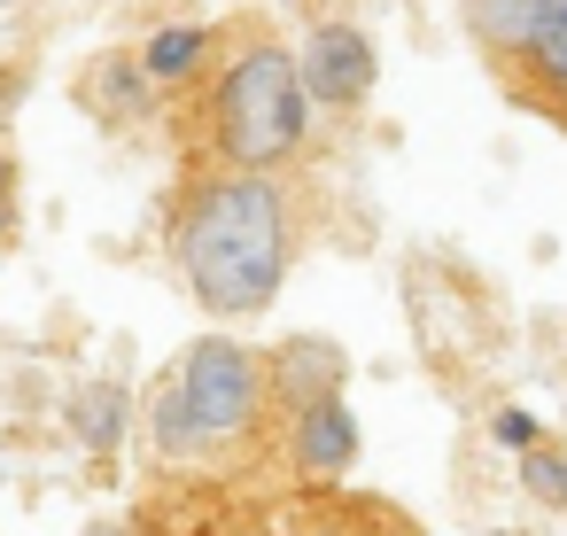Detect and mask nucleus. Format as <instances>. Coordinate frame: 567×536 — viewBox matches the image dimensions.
<instances>
[{
    "label": "nucleus",
    "instance_id": "5",
    "mask_svg": "<svg viewBox=\"0 0 567 536\" xmlns=\"http://www.w3.org/2000/svg\"><path fill=\"white\" fill-rule=\"evenodd\" d=\"M358 458V420L342 396H319V404H296V466L311 474H342Z\"/></svg>",
    "mask_w": 567,
    "mask_h": 536
},
{
    "label": "nucleus",
    "instance_id": "3",
    "mask_svg": "<svg viewBox=\"0 0 567 536\" xmlns=\"http://www.w3.org/2000/svg\"><path fill=\"white\" fill-rule=\"evenodd\" d=\"M179 404H187L195 451H203V443H234V435H249V420H257V404H265V358L241 350L234 334L195 342L187 365H179Z\"/></svg>",
    "mask_w": 567,
    "mask_h": 536
},
{
    "label": "nucleus",
    "instance_id": "4",
    "mask_svg": "<svg viewBox=\"0 0 567 536\" xmlns=\"http://www.w3.org/2000/svg\"><path fill=\"white\" fill-rule=\"evenodd\" d=\"M303 86H311V102L358 110L373 94V40L358 24H319L311 48H303Z\"/></svg>",
    "mask_w": 567,
    "mask_h": 536
},
{
    "label": "nucleus",
    "instance_id": "14",
    "mask_svg": "<svg viewBox=\"0 0 567 536\" xmlns=\"http://www.w3.org/2000/svg\"><path fill=\"white\" fill-rule=\"evenodd\" d=\"M9 234H17V164L0 156V241H9Z\"/></svg>",
    "mask_w": 567,
    "mask_h": 536
},
{
    "label": "nucleus",
    "instance_id": "1",
    "mask_svg": "<svg viewBox=\"0 0 567 536\" xmlns=\"http://www.w3.org/2000/svg\"><path fill=\"white\" fill-rule=\"evenodd\" d=\"M179 272L203 311L257 319L288 280V210L265 172H218L179 218Z\"/></svg>",
    "mask_w": 567,
    "mask_h": 536
},
{
    "label": "nucleus",
    "instance_id": "6",
    "mask_svg": "<svg viewBox=\"0 0 567 536\" xmlns=\"http://www.w3.org/2000/svg\"><path fill=\"white\" fill-rule=\"evenodd\" d=\"M544 9H551V0H466V24H474V40L489 55L520 63L536 48V32H544Z\"/></svg>",
    "mask_w": 567,
    "mask_h": 536
},
{
    "label": "nucleus",
    "instance_id": "15",
    "mask_svg": "<svg viewBox=\"0 0 567 536\" xmlns=\"http://www.w3.org/2000/svg\"><path fill=\"white\" fill-rule=\"evenodd\" d=\"M86 536H125V528H86Z\"/></svg>",
    "mask_w": 567,
    "mask_h": 536
},
{
    "label": "nucleus",
    "instance_id": "10",
    "mask_svg": "<svg viewBox=\"0 0 567 536\" xmlns=\"http://www.w3.org/2000/svg\"><path fill=\"white\" fill-rule=\"evenodd\" d=\"M520 63H528V79H536L544 94H567V0H551V9H544V32H536V48H528Z\"/></svg>",
    "mask_w": 567,
    "mask_h": 536
},
{
    "label": "nucleus",
    "instance_id": "12",
    "mask_svg": "<svg viewBox=\"0 0 567 536\" xmlns=\"http://www.w3.org/2000/svg\"><path fill=\"white\" fill-rule=\"evenodd\" d=\"M156 443L164 451H195V427H187V404H179V381L156 396Z\"/></svg>",
    "mask_w": 567,
    "mask_h": 536
},
{
    "label": "nucleus",
    "instance_id": "2",
    "mask_svg": "<svg viewBox=\"0 0 567 536\" xmlns=\"http://www.w3.org/2000/svg\"><path fill=\"white\" fill-rule=\"evenodd\" d=\"M210 141L226 156V172H272L311 141V86H303V55L288 48H249L210 102Z\"/></svg>",
    "mask_w": 567,
    "mask_h": 536
},
{
    "label": "nucleus",
    "instance_id": "7",
    "mask_svg": "<svg viewBox=\"0 0 567 536\" xmlns=\"http://www.w3.org/2000/svg\"><path fill=\"white\" fill-rule=\"evenodd\" d=\"M203 48H210V32H203V24H164V32L141 48V79L179 86V79H195V71H203Z\"/></svg>",
    "mask_w": 567,
    "mask_h": 536
},
{
    "label": "nucleus",
    "instance_id": "16",
    "mask_svg": "<svg viewBox=\"0 0 567 536\" xmlns=\"http://www.w3.org/2000/svg\"><path fill=\"white\" fill-rule=\"evenodd\" d=\"M497 536H513V528H497Z\"/></svg>",
    "mask_w": 567,
    "mask_h": 536
},
{
    "label": "nucleus",
    "instance_id": "9",
    "mask_svg": "<svg viewBox=\"0 0 567 536\" xmlns=\"http://www.w3.org/2000/svg\"><path fill=\"white\" fill-rule=\"evenodd\" d=\"M334 381H342V358H334L327 342H288V350H280V389H288V396L319 404V396H334Z\"/></svg>",
    "mask_w": 567,
    "mask_h": 536
},
{
    "label": "nucleus",
    "instance_id": "8",
    "mask_svg": "<svg viewBox=\"0 0 567 536\" xmlns=\"http://www.w3.org/2000/svg\"><path fill=\"white\" fill-rule=\"evenodd\" d=\"M71 427H79L86 451H117L125 443V389L117 381H86L71 396Z\"/></svg>",
    "mask_w": 567,
    "mask_h": 536
},
{
    "label": "nucleus",
    "instance_id": "11",
    "mask_svg": "<svg viewBox=\"0 0 567 536\" xmlns=\"http://www.w3.org/2000/svg\"><path fill=\"white\" fill-rule=\"evenodd\" d=\"M520 482H528L536 497L567 505V458H559V451H528V458H520Z\"/></svg>",
    "mask_w": 567,
    "mask_h": 536
},
{
    "label": "nucleus",
    "instance_id": "13",
    "mask_svg": "<svg viewBox=\"0 0 567 536\" xmlns=\"http://www.w3.org/2000/svg\"><path fill=\"white\" fill-rule=\"evenodd\" d=\"M489 435H497L505 451H520V458H528V451H544V427H536L528 412H513V404H505V412L489 420Z\"/></svg>",
    "mask_w": 567,
    "mask_h": 536
}]
</instances>
